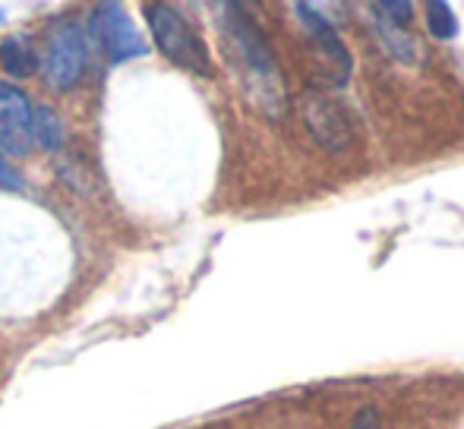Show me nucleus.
Wrapping results in <instances>:
<instances>
[{"instance_id": "f257e3e1", "label": "nucleus", "mask_w": 464, "mask_h": 429, "mask_svg": "<svg viewBox=\"0 0 464 429\" xmlns=\"http://www.w3.org/2000/svg\"><path fill=\"white\" fill-rule=\"evenodd\" d=\"M215 29L240 92L269 120L287 114V82L263 25L240 4H215Z\"/></svg>"}, {"instance_id": "f03ea898", "label": "nucleus", "mask_w": 464, "mask_h": 429, "mask_svg": "<svg viewBox=\"0 0 464 429\" xmlns=\"http://www.w3.org/2000/svg\"><path fill=\"white\" fill-rule=\"evenodd\" d=\"M89 51H92L89 25L76 16L57 19L48 29L44 51L38 54V73L44 76V86L51 92H70L80 86L89 67Z\"/></svg>"}, {"instance_id": "7ed1b4c3", "label": "nucleus", "mask_w": 464, "mask_h": 429, "mask_svg": "<svg viewBox=\"0 0 464 429\" xmlns=\"http://www.w3.org/2000/svg\"><path fill=\"white\" fill-rule=\"evenodd\" d=\"M142 13H146L149 29H152L155 48H159L174 67L189 70V73H199V76H212L208 48L199 32H196V25L184 16V10H178V6H171V4H146Z\"/></svg>"}, {"instance_id": "20e7f679", "label": "nucleus", "mask_w": 464, "mask_h": 429, "mask_svg": "<svg viewBox=\"0 0 464 429\" xmlns=\"http://www.w3.org/2000/svg\"><path fill=\"white\" fill-rule=\"evenodd\" d=\"M86 25H89V38L104 51L111 67L149 54L146 38L136 32L133 19L127 16V10L121 4H98Z\"/></svg>"}, {"instance_id": "39448f33", "label": "nucleus", "mask_w": 464, "mask_h": 429, "mask_svg": "<svg viewBox=\"0 0 464 429\" xmlns=\"http://www.w3.org/2000/svg\"><path fill=\"white\" fill-rule=\"evenodd\" d=\"M300 114H304V127L323 146L325 152H342L351 146V120L344 108L332 99L325 89L306 86L300 95Z\"/></svg>"}, {"instance_id": "423d86ee", "label": "nucleus", "mask_w": 464, "mask_h": 429, "mask_svg": "<svg viewBox=\"0 0 464 429\" xmlns=\"http://www.w3.org/2000/svg\"><path fill=\"white\" fill-rule=\"evenodd\" d=\"M294 13H297L300 25L306 29V35L313 38L316 51L323 54L325 67H329V76L335 80V86H348L351 73H354V57H351L348 44L342 42L335 23L319 10L316 4H294Z\"/></svg>"}, {"instance_id": "0eeeda50", "label": "nucleus", "mask_w": 464, "mask_h": 429, "mask_svg": "<svg viewBox=\"0 0 464 429\" xmlns=\"http://www.w3.org/2000/svg\"><path fill=\"white\" fill-rule=\"evenodd\" d=\"M32 117L35 105L29 95L16 82L0 80V155H29Z\"/></svg>"}, {"instance_id": "6e6552de", "label": "nucleus", "mask_w": 464, "mask_h": 429, "mask_svg": "<svg viewBox=\"0 0 464 429\" xmlns=\"http://www.w3.org/2000/svg\"><path fill=\"white\" fill-rule=\"evenodd\" d=\"M370 25H372V32H376L379 42H382V48L389 51L395 61H401V63L417 61V38L411 35L408 29L395 25L392 19H385L382 13L376 10V4L370 6Z\"/></svg>"}, {"instance_id": "1a4fd4ad", "label": "nucleus", "mask_w": 464, "mask_h": 429, "mask_svg": "<svg viewBox=\"0 0 464 429\" xmlns=\"http://www.w3.org/2000/svg\"><path fill=\"white\" fill-rule=\"evenodd\" d=\"M0 63L4 73L13 80H25V76L38 73V51L32 48V38L25 35H10L0 42Z\"/></svg>"}, {"instance_id": "9d476101", "label": "nucleus", "mask_w": 464, "mask_h": 429, "mask_svg": "<svg viewBox=\"0 0 464 429\" xmlns=\"http://www.w3.org/2000/svg\"><path fill=\"white\" fill-rule=\"evenodd\" d=\"M67 139V127L63 117L51 105H35V117H32V142L44 152H57Z\"/></svg>"}, {"instance_id": "9b49d317", "label": "nucleus", "mask_w": 464, "mask_h": 429, "mask_svg": "<svg viewBox=\"0 0 464 429\" xmlns=\"http://www.w3.org/2000/svg\"><path fill=\"white\" fill-rule=\"evenodd\" d=\"M427 29L436 42H452L459 35V16H455L452 4H442V0L427 4Z\"/></svg>"}, {"instance_id": "f8f14e48", "label": "nucleus", "mask_w": 464, "mask_h": 429, "mask_svg": "<svg viewBox=\"0 0 464 429\" xmlns=\"http://www.w3.org/2000/svg\"><path fill=\"white\" fill-rule=\"evenodd\" d=\"M376 10L395 25H401V29H408V23L414 19V4H404V0H395V4L385 0V4H376Z\"/></svg>"}, {"instance_id": "ddd939ff", "label": "nucleus", "mask_w": 464, "mask_h": 429, "mask_svg": "<svg viewBox=\"0 0 464 429\" xmlns=\"http://www.w3.org/2000/svg\"><path fill=\"white\" fill-rule=\"evenodd\" d=\"M23 186L25 184H23V177H19V171L4 158V155H0V190H4V193H19Z\"/></svg>"}, {"instance_id": "4468645a", "label": "nucleus", "mask_w": 464, "mask_h": 429, "mask_svg": "<svg viewBox=\"0 0 464 429\" xmlns=\"http://www.w3.org/2000/svg\"><path fill=\"white\" fill-rule=\"evenodd\" d=\"M351 429H382V417H379V411L372 405H363L351 420Z\"/></svg>"}]
</instances>
